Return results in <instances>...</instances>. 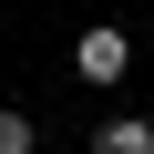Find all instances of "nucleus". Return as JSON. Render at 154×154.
Here are the masks:
<instances>
[{"instance_id":"3","label":"nucleus","mask_w":154,"mask_h":154,"mask_svg":"<svg viewBox=\"0 0 154 154\" xmlns=\"http://www.w3.org/2000/svg\"><path fill=\"white\" fill-rule=\"evenodd\" d=\"M0 154H41V123H31L21 103H0Z\"/></svg>"},{"instance_id":"1","label":"nucleus","mask_w":154,"mask_h":154,"mask_svg":"<svg viewBox=\"0 0 154 154\" xmlns=\"http://www.w3.org/2000/svg\"><path fill=\"white\" fill-rule=\"evenodd\" d=\"M72 72H82L93 93H113L123 72H134V31H123V21H82V41H72Z\"/></svg>"},{"instance_id":"2","label":"nucleus","mask_w":154,"mask_h":154,"mask_svg":"<svg viewBox=\"0 0 154 154\" xmlns=\"http://www.w3.org/2000/svg\"><path fill=\"white\" fill-rule=\"evenodd\" d=\"M93 154H154V123H144V113H113V123L93 134Z\"/></svg>"}]
</instances>
